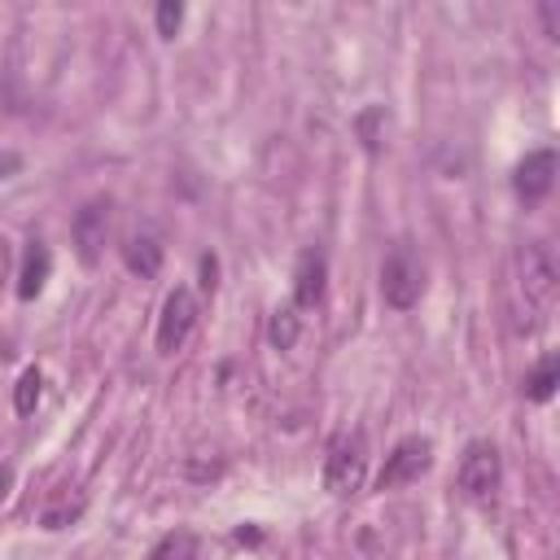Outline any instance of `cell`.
<instances>
[{
  "instance_id": "cell-1",
  "label": "cell",
  "mask_w": 560,
  "mask_h": 560,
  "mask_svg": "<svg viewBox=\"0 0 560 560\" xmlns=\"http://www.w3.org/2000/svg\"><path fill=\"white\" fill-rule=\"evenodd\" d=\"M368 481V442L359 429H341L328 438L324 446V490L332 499H350L359 494Z\"/></svg>"
},
{
  "instance_id": "cell-2",
  "label": "cell",
  "mask_w": 560,
  "mask_h": 560,
  "mask_svg": "<svg viewBox=\"0 0 560 560\" xmlns=\"http://www.w3.org/2000/svg\"><path fill=\"white\" fill-rule=\"evenodd\" d=\"M499 477H503V459H499V446L490 438H472L459 455V468H455V486L464 499L472 503H486L494 499L499 490Z\"/></svg>"
},
{
  "instance_id": "cell-3",
  "label": "cell",
  "mask_w": 560,
  "mask_h": 560,
  "mask_svg": "<svg viewBox=\"0 0 560 560\" xmlns=\"http://www.w3.org/2000/svg\"><path fill=\"white\" fill-rule=\"evenodd\" d=\"M424 293V267L407 245H394L381 262V298L394 311H411Z\"/></svg>"
},
{
  "instance_id": "cell-4",
  "label": "cell",
  "mask_w": 560,
  "mask_h": 560,
  "mask_svg": "<svg viewBox=\"0 0 560 560\" xmlns=\"http://www.w3.org/2000/svg\"><path fill=\"white\" fill-rule=\"evenodd\" d=\"M429 464H433V442L420 438V433H407V438H398L394 451L385 455V464H381V472H376V490H398V486H407V481H420V477L429 472Z\"/></svg>"
},
{
  "instance_id": "cell-5",
  "label": "cell",
  "mask_w": 560,
  "mask_h": 560,
  "mask_svg": "<svg viewBox=\"0 0 560 560\" xmlns=\"http://www.w3.org/2000/svg\"><path fill=\"white\" fill-rule=\"evenodd\" d=\"M197 315H201L197 293L188 284H175L162 302V315H158V354H175L188 341V332L197 328Z\"/></svg>"
},
{
  "instance_id": "cell-6",
  "label": "cell",
  "mask_w": 560,
  "mask_h": 560,
  "mask_svg": "<svg viewBox=\"0 0 560 560\" xmlns=\"http://www.w3.org/2000/svg\"><path fill=\"white\" fill-rule=\"evenodd\" d=\"M521 284H525V298L534 306H551L556 302L560 267H556V254H551L547 241H525V249H521Z\"/></svg>"
},
{
  "instance_id": "cell-7",
  "label": "cell",
  "mask_w": 560,
  "mask_h": 560,
  "mask_svg": "<svg viewBox=\"0 0 560 560\" xmlns=\"http://www.w3.org/2000/svg\"><path fill=\"white\" fill-rule=\"evenodd\" d=\"M70 236H74L79 262H83V267H96V262H101V249H105V236H109V201H105V197H92V201L74 214Z\"/></svg>"
},
{
  "instance_id": "cell-8",
  "label": "cell",
  "mask_w": 560,
  "mask_h": 560,
  "mask_svg": "<svg viewBox=\"0 0 560 560\" xmlns=\"http://www.w3.org/2000/svg\"><path fill=\"white\" fill-rule=\"evenodd\" d=\"M556 184V149H534L516 162V175H512V188L525 206H538Z\"/></svg>"
},
{
  "instance_id": "cell-9",
  "label": "cell",
  "mask_w": 560,
  "mask_h": 560,
  "mask_svg": "<svg viewBox=\"0 0 560 560\" xmlns=\"http://www.w3.org/2000/svg\"><path fill=\"white\" fill-rule=\"evenodd\" d=\"M328 289V258L324 249H302L298 267H293V306L298 311H315L324 302Z\"/></svg>"
},
{
  "instance_id": "cell-10",
  "label": "cell",
  "mask_w": 560,
  "mask_h": 560,
  "mask_svg": "<svg viewBox=\"0 0 560 560\" xmlns=\"http://www.w3.org/2000/svg\"><path fill=\"white\" fill-rule=\"evenodd\" d=\"M48 271H52V254H48V245L39 236H31L26 241V258H22V276H18V298L22 302L39 298V289L48 284Z\"/></svg>"
},
{
  "instance_id": "cell-11",
  "label": "cell",
  "mask_w": 560,
  "mask_h": 560,
  "mask_svg": "<svg viewBox=\"0 0 560 560\" xmlns=\"http://www.w3.org/2000/svg\"><path fill=\"white\" fill-rule=\"evenodd\" d=\"M122 262H127L131 276L153 280V276L162 271V245H158V236H149V232L127 236V245H122Z\"/></svg>"
},
{
  "instance_id": "cell-12",
  "label": "cell",
  "mask_w": 560,
  "mask_h": 560,
  "mask_svg": "<svg viewBox=\"0 0 560 560\" xmlns=\"http://www.w3.org/2000/svg\"><path fill=\"white\" fill-rule=\"evenodd\" d=\"M556 385H560V359H556V354H542V359L525 372V398H529V402H547V398L556 394Z\"/></svg>"
},
{
  "instance_id": "cell-13",
  "label": "cell",
  "mask_w": 560,
  "mask_h": 560,
  "mask_svg": "<svg viewBox=\"0 0 560 560\" xmlns=\"http://www.w3.org/2000/svg\"><path fill=\"white\" fill-rule=\"evenodd\" d=\"M267 337H271V346H276V350H293V346H298V337H302V315H298V306H293V302L271 311Z\"/></svg>"
},
{
  "instance_id": "cell-14",
  "label": "cell",
  "mask_w": 560,
  "mask_h": 560,
  "mask_svg": "<svg viewBox=\"0 0 560 560\" xmlns=\"http://www.w3.org/2000/svg\"><path fill=\"white\" fill-rule=\"evenodd\" d=\"M83 508H88L83 490H74V494H57V499L39 512V525H44V529H66L70 521H79V516H83Z\"/></svg>"
},
{
  "instance_id": "cell-15",
  "label": "cell",
  "mask_w": 560,
  "mask_h": 560,
  "mask_svg": "<svg viewBox=\"0 0 560 560\" xmlns=\"http://www.w3.org/2000/svg\"><path fill=\"white\" fill-rule=\"evenodd\" d=\"M149 560H197V534L192 529H171L153 542Z\"/></svg>"
},
{
  "instance_id": "cell-16",
  "label": "cell",
  "mask_w": 560,
  "mask_h": 560,
  "mask_svg": "<svg viewBox=\"0 0 560 560\" xmlns=\"http://www.w3.org/2000/svg\"><path fill=\"white\" fill-rule=\"evenodd\" d=\"M39 394H44V376H39V368H26L18 376V385H13V411L18 416H31L39 407Z\"/></svg>"
},
{
  "instance_id": "cell-17",
  "label": "cell",
  "mask_w": 560,
  "mask_h": 560,
  "mask_svg": "<svg viewBox=\"0 0 560 560\" xmlns=\"http://www.w3.org/2000/svg\"><path fill=\"white\" fill-rule=\"evenodd\" d=\"M179 22H184V4H179V0H162V4H158V35H162V39H175Z\"/></svg>"
},
{
  "instance_id": "cell-18",
  "label": "cell",
  "mask_w": 560,
  "mask_h": 560,
  "mask_svg": "<svg viewBox=\"0 0 560 560\" xmlns=\"http://www.w3.org/2000/svg\"><path fill=\"white\" fill-rule=\"evenodd\" d=\"M376 118H381V109H363L359 114V136H363V149L368 153H376V144H381L376 140Z\"/></svg>"
},
{
  "instance_id": "cell-19",
  "label": "cell",
  "mask_w": 560,
  "mask_h": 560,
  "mask_svg": "<svg viewBox=\"0 0 560 560\" xmlns=\"http://www.w3.org/2000/svg\"><path fill=\"white\" fill-rule=\"evenodd\" d=\"M214 276H219V258L214 254H201V289L206 293H214V284H219Z\"/></svg>"
},
{
  "instance_id": "cell-20",
  "label": "cell",
  "mask_w": 560,
  "mask_h": 560,
  "mask_svg": "<svg viewBox=\"0 0 560 560\" xmlns=\"http://www.w3.org/2000/svg\"><path fill=\"white\" fill-rule=\"evenodd\" d=\"M13 171H22V158L18 153H0V179L13 175Z\"/></svg>"
},
{
  "instance_id": "cell-21",
  "label": "cell",
  "mask_w": 560,
  "mask_h": 560,
  "mask_svg": "<svg viewBox=\"0 0 560 560\" xmlns=\"http://www.w3.org/2000/svg\"><path fill=\"white\" fill-rule=\"evenodd\" d=\"M13 490V468L9 464H0V503H4V494Z\"/></svg>"
},
{
  "instance_id": "cell-22",
  "label": "cell",
  "mask_w": 560,
  "mask_h": 560,
  "mask_svg": "<svg viewBox=\"0 0 560 560\" xmlns=\"http://www.w3.org/2000/svg\"><path fill=\"white\" fill-rule=\"evenodd\" d=\"M9 262H13V254H9V241L0 236V280L9 276Z\"/></svg>"
}]
</instances>
